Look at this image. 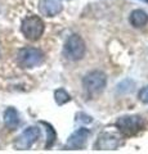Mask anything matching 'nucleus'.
I'll use <instances>...</instances> for the list:
<instances>
[{
    "instance_id": "nucleus-10",
    "label": "nucleus",
    "mask_w": 148,
    "mask_h": 154,
    "mask_svg": "<svg viewBox=\"0 0 148 154\" xmlns=\"http://www.w3.org/2000/svg\"><path fill=\"white\" fill-rule=\"evenodd\" d=\"M129 21H130L133 27L142 28L148 23V14L144 11H142V9H135V11H133L130 13Z\"/></svg>"
},
{
    "instance_id": "nucleus-15",
    "label": "nucleus",
    "mask_w": 148,
    "mask_h": 154,
    "mask_svg": "<svg viewBox=\"0 0 148 154\" xmlns=\"http://www.w3.org/2000/svg\"><path fill=\"white\" fill-rule=\"evenodd\" d=\"M140 2H144V3H147V4H148V0H140Z\"/></svg>"
},
{
    "instance_id": "nucleus-3",
    "label": "nucleus",
    "mask_w": 148,
    "mask_h": 154,
    "mask_svg": "<svg viewBox=\"0 0 148 154\" xmlns=\"http://www.w3.org/2000/svg\"><path fill=\"white\" fill-rule=\"evenodd\" d=\"M45 25L39 16H28L23 19L21 25V31L27 40L36 41L43 36Z\"/></svg>"
},
{
    "instance_id": "nucleus-2",
    "label": "nucleus",
    "mask_w": 148,
    "mask_h": 154,
    "mask_svg": "<svg viewBox=\"0 0 148 154\" xmlns=\"http://www.w3.org/2000/svg\"><path fill=\"white\" fill-rule=\"evenodd\" d=\"M107 76L102 71H92L87 73L83 79V86L89 95H98L106 89Z\"/></svg>"
},
{
    "instance_id": "nucleus-12",
    "label": "nucleus",
    "mask_w": 148,
    "mask_h": 154,
    "mask_svg": "<svg viewBox=\"0 0 148 154\" xmlns=\"http://www.w3.org/2000/svg\"><path fill=\"white\" fill-rule=\"evenodd\" d=\"M44 126L46 127V144H45V149H49L53 146V144L55 141V137H57V134H55V130L53 128L50 123H46V122H41Z\"/></svg>"
},
{
    "instance_id": "nucleus-14",
    "label": "nucleus",
    "mask_w": 148,
    "mask_h": 154,
    "mask_svg": "<svg viewBox=\"0 0 148 154\" xmlns=\"http://www.w3.org/2000/svg\"><path fill=\"white\" fill-rule=\"evenodd\" d=\"M138 98H139V100L142 103L148 104V85L144 86L143 89H140L139 94H138Z\"/></svg>"
},
{
    "instance_id": "nucleus-13",
    "label": "nucleus",
    "mask_w": 148,
    "mask_h": 154,
    "mask_svg": "<svg viewBox=\"0 0 148 154\" xmlns=\"http://www.w3.org/2000/svg\"><path fill=\"white\" fill-rule=\"evenodd\" d=\"M54 100L58 105H63V104L70 102L71 96L65 89H58V90L54 91Z\"/></svg>"
},
{
    "instance_id": "nucleus-7",
    "label": "nucleus",
    "mask_w": 148,
    "mask_h": 154,
    "mask_svg": "<svg viewBox=\"0 0 148 154\" xmlns=\"http://www.w3.org/2000/svg\"><path fill=\"white\" fill-rule=\"evenodd\" d=\"M122 144L120 137L116 136L115 134L103 132L98 136L97 141L94 144L95 149H101V150H115Z\"/></svg>"
},
{
    "instance_id": "nucleus-11",
    "label": "nucleus",
    "mask_w": 148,
    "mask_h": 154,
    "mask_svg": "<svg viewBox=\"0 0 148 154\" xmlns=\"http://www.w3.org/2000/svg\"><path fill=\"white\" fill-rule=\"evenodd\" d=\"M4 125L11 130H14L20 125V114L14 108H8L5 110V113H4Z\"/></svg>"
},
{
    "instance_id": "nucleus-6",
    "label": "nucleus",
    "mask_w": 148,
    "mask_h": 154,
    "mask_svg": "<svg viewBox=\"0 0 148 154\" xmlns=\"http://www.w3.org/2000/svg\"><path fill=\"white\" fill-rule=\"evenodd\" d=\"M40 135H41V131H40L39 127H36V126L28 127L17 137L16 143H14V148L18 149V150L30 149L37 141V139L40 137Z\"/></svg>"
},
{
    "instance_id": "nucleus-9",
    "label": "nucleus",
    "mask_w": 148,
    "mask_h": 154,
    "mask_svg": "<svg viewBox=\"0 0 148 154\" xmlns=\"http://www.w3.org/2000/svg\"><path fill=\"white\" fill-rule=\"evenodd\" d=\"M63 5L61 0H40L39 11L45 17H55L62 12Z\"/></svg>"
},
{
    "instance_id": "nucleus-1",
    "label": "nucleus",
    "mask_w": 148,
    "mask_h": 154,
    "mask_svg": "<svg viewBox=\"0 0 148 154\" xmlns=\"http://www.w3.org/2000/svg\"><path fill=\"white\" fill-rule=\"evenodd\" d=\"M85 53H87V45L83 37L80 35H71L65 42L63 46V55L68 60H80L83 59Z\"/></svg>"
},
{
    "instance_id": "nucleus-5",
    "label": "nucleus",
    "mask_w": 148,
    "mask_h": 154,
    "mask_svg": "<svg viewBox=\"0 0 148 154\" xmlns=\"http://www.w3.org/2000/svg\"><path fill=\"white\" fill-rule=\"evenodd\" d=\"M116 127L120 130V132L128 135H134L138 131H140L143 126V119L140 116H122V117L117 118Z\"/></svg>"
},
{
    "instance_id": "nucleus-4",
    "label": "nucleus",
    "mask_w": 148,
    "mask_h": 154,
    "mask_svg": "<svg viewBox=\"0 0 148 154\" xmlns=\"http://www.w3.org/2000/svg\"><path fill=\"white\" fill-rule=\"evenodd\" d=\"M44 53L37 48H23L17 54V63L22 68H34L43 63Z\"/></svg>"
},
{
    "instance_id": "nucleus-8",
    "label": "nucleus",
    "mask_w": 148,
    "mask_h": 154,
    "mask_svg": "<svg viewBox=\"0 0 148 154\" xmlns=\"http://www.w3.org/2000/svg\"><path fill=\"white\" fill-rule=\"evenodd\" d=\"M89 135H90V131L88 128L83 127V128L76 130V131L68 137L66 145H67L68 149H72V150H76V149H83L85 145H87Z\"/></svg>"
}]
</instances>
